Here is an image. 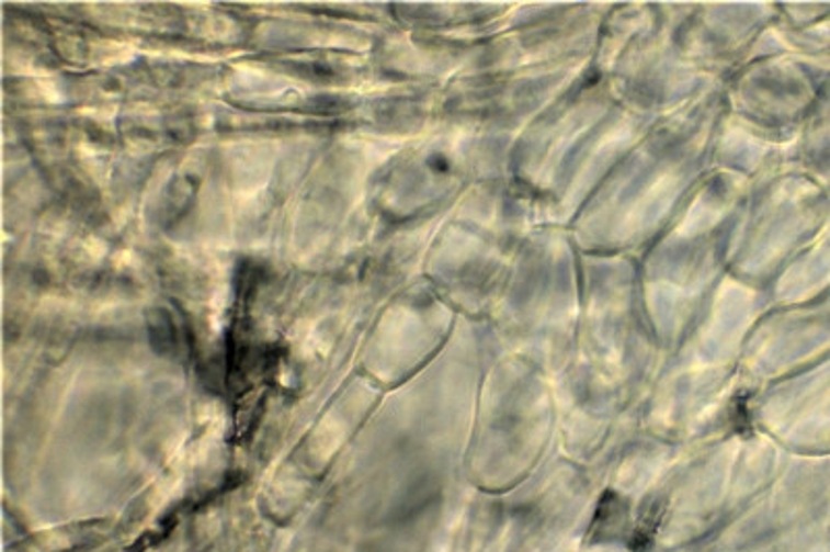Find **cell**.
Here are the masks:
<instances>
[{
  "instance_id": "1",
  "label": "cell",
  "mask_w": 830,
  "mask_h": 552,
  "mask_svg": "<svg viewBox=\"0 0 830 552\" xmlns=\"http://www.w3.org/2000/svg\"><path fill=\"white\" fill-rule=\"evenodd\" d=\"M625 505H621V498L613 495V503H609V493L600 498L599 509L594 515L592 528H590V538H606L609 533L615 532L618 528V521L625 519Z\"/></svg>"
}]
</instances>
